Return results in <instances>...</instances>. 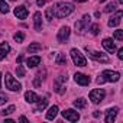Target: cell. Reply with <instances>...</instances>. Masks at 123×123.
Masks as SVG:
<instances>
[{
	"mask_svg": "<svg viewBox=\"0 0 123 123\" xmlns=\"http://www.w3.org/2000/svg\"><path fill=\"white\" fill-rule=\"evenodd\" d=\"M117 111H119L117 107L107 109V110H106V123H113L114 119H116V116H117Z\"/></svg>",
	"mask_w": 123,
	"mask_h": 123,
	"instance_id": "12",
	"label": "cell"
},
{
	"mask_svg": "<svg viewBox=\"0 0 123 123\" xmlns=\"http://www.w3.org/2000/svg\"><path fill=\"white\" fill-rule=\"evenodd\" d=\"M45 18H46V20H52L54 19V10H52V7H48L46 9V12H45Z\"/></svg>",
	"mask_w": 123,
	"mask_h": 123,
	"instance_id": "26",
	"label": "cell"
},
{
	"mask_svg": "<svg viewBox=\"0 0 123 123\" xmlns=\"http://www.w3.org/2000/svg\"><path fill=\"white\" fill-rule=\"evenodd\" d=\"M122 18H123V12H122V10H117V12H116V13L110 18V20H109V26H110V28L117 26V25L120 23Z\"/></svg>",
	"mask_w": 123,
	"mask_h": 123,
	"instance_id": "10",
	"label": "cell"
},
{
	"mask_svg": "<svg viewBox=\"0 0 123 123\" xmlns=\"http://www.w3.org/2000/svg\"><path fill=\"white\" fill-rule=\"evenodd\" d=\"M90 16L88 15H84L83 16V19L81 20H78V22H75V32H78V33H83L87 28H88V25H90Z\"/></svg>",
	"mask_w": 123,
	"mask_h": 123,
	"instance_id": "7",
	"label": "cell"
},
{
	"mask_svg": "<svg viewBox=\"0 0 123 123\" xmlns=\"http://www.w3.org/2000/svg\"><path fill=\"white\" fill-rule=\"evenodd\" d=\"M19 120H20V122H25V123H28V119H26L25 116H22V117H19Z\"/></svg>",
	"mask_w": 123,
	"mask_h": 123,
	"instance_id": "39",
	"label": "cell"
},
{
	"mask_svg": "<svg viewBox=\"0 0 123 123\" xmlns=\"http://www.w3.org/2000/svg\"><path fill=\"white\" fill-rule=\"evenodd\" d=\"M55 62H56V65H67V56H65V54H58Z\"/></svg>",
	"mask_w": 123,
	"mask_h": 123,
	"instance_id": "21",
	"label": "cell"
},
{
	"mask_svg": "<svg viewBox=\"0 0 123 123\" xmlns=\"http://www.w3.org/2000/svg\"><path fill=\"white\" fill-rule=\"evenodd\" d=\"M103 46H104V49H106L107 52H110V54H113V52L116 51V45H114V42H113L110 38H106V39L103 41Z\"/></svg>",
	"mask_w": 123,
	"mask_h": 123,
	"instance_id": "13",
	"label": "cell"
},
{
	"mask_svg": "<svg viewBox=\"0 0 123 123\" xmlns=\"http://www.w3.org/2000/svg\"><path fill=\"white\" fill-rule=\"evenodd\" d=\"M54 10V16L56 18H65L68 15H71L74 12V6L71 3H65V2H61V3H56L55 7H52Z\"/></svg>",
	"mask_w": 123,
	"mask_h": 123,
	"instance_id": "1",
	"label": "cell"
},
{
	"mask_svg": "<svg viewBox=\"0 0 123 123\" xmlns=\"http://www.w3.org/2000/svg\"><path fill=\"white\" fill-rule=\"evenodd\" d=\"M74 106H75L77 109H84V107L87 106V100H86V98H83V97H80V98L74 100Z\"/></svg>",
	"mask_w": 123,
	"mask_h": 123,
	"instance_id": "22",
	"label": "cell"
},
{
	"mask_svg": "<svg viewBox=\"0 0 123 123\" xmlns=\"http://www.w3.org/2000/svg\"><path fill=\"white\" fill-rule=\"evenodd\" d=\"M33 86H35V87H39V86H41V78H36V80L33 81Z\"/></svg>",
	"mask_w": 123,
	"mask_h": 123,
	"instance_id": "37",
	"label": "cell"
},
{
	"mask_svg": "<svg viewBox=\"0 0 123 123\" xmlns=\"http://www.w3.org/2000/svg\"><path fill=\"white\" fill-rule=\"evenodd\" d=\"M13 38H15V41H16V42H22V41L25 39V35H23L22 32H18V33H15V36H13Z\"/></svg>",
	"mask_w": 123,
	"mask_h": 123,
	"instance_id": "29",
	"label": "cell"
},
{
	"mask_svg": "<svg viewBox=\"0 0 123 123\" xmlns=\"http://www.w3.org/2000/svg\"><path fill=\"white\" fill-rule=\"evenodd\" d=\"M86 51H87V54L93 58V59H96V61H100V62H109V56L106 55V54H103V52H98V51H94V49H91V48H86Z\"/></svg>",
	"mask_w": 123,
	"mask_h": 123,
	"instance_id": "5",
	"label": "cell"
},
{
	"mask_svg": "<svg viewBox=\"0 0 123 123\" xmlns=\"http://www.w3.org/2000/svg\"><path fill=\"white\" fill-rule=\"evenodd\" d=\"M12 2H16V0H12Z\"/></svg>",
	"mask_w": 123,
	"mask_h": 123,
	"instance_id": "45",
	"label": "cell"
},
{
	"mask_svg": "<svg viewBox=\"0 0 123 123\" xmlns=\"http://www.w3.org/2000/svg\"><path fill=\"white\" fill-rule=\"evenodd\" d=\"M5 81H6V87L9 88V90H12V91H20L22 90V84L19 83V81H16L13 77H12V74H6L5 75Z\"/></svg>",
	"mask_w": 123,
	"mask_h": 123,
	"instance_id": "3",
	"label": "cell"
},
{
	"mask_svg": "<svg viewBox=\"0 0 123 123\" xmlns=\"http://www.w3.org/2000/svg\"><path fill=\"white\" fill-rule=\"evenodd\" d=\"M100 114H101V113H100V111H94V113H93V116H94V117H98V116H100Z\"/></svg>",
	"mask_w": 123,
	"mask_h": 123,
	"instance_id": "40",
	"label": "cell"
},
{
	"mask_svg": "<svg viewBox=\"0 0 123 123\" xmlns=\"http://www.w3.org/2000/svg\"><path fill=\"white\" fill-rule=\"evenodd\" d=\"M114 38H116L117 41H123V31L117 29V31L114 32Z\"/></svg>",
	"mask_w": 123,
	"mask_h": 123,
	"instance_id": "30",
	"label": "cell"
},
{
	"mask_svg": "<svg viewBox=\"0 0 123 123\" xmlns=\"http://www.w3.org/2000/svg\"><path fill=\"white\" fill-rule=\"evenodd\" d=\"M70 33H71V31H70V28H68V26L61 28V29H59V32H58V36H56L58 42H65V41L70 38Z\"/></svg>",
	"mask_w": 123,
	"mask_h": 123,
	"instance_id": "9",
	"label": "cell"
},
{
	"mask_svg": "<svg viewBox=\"0 0 123 123\" xmlns=\"http://www.w3.org/2000/svg\"><path fill=\"white\" fill-rule=\"evenodd\" d=\"M15 16L19 19H26L28 18V9L25 6H19L15 9Z\"/></svg>",
	"mask_w": 123,
	"mask_h": 123,
	"instance_id": "14",
	"label": "cell"
},
{
	"mask_svg": "<svg viewBox=\"0 0 123 123\" xmlns=\"http://www.w3.org/2000/svg\"><path fill=\"white\" fill-rule=\"evenodd\" d=\"M54 90H55L58 94H62V93H64V88H62V86H61L59 81H55V83H54Z\"/></svg>",
	"mask_w": 123,
	"mask_h": 123,
	"instance_id": "25",
	"label": "cell"
},
{
	"mask_svg": "<svg viewBox=\"0 0 123 123\" xmlns=\"http://www.w3.org/2000/svg\"><path fill=\"white\" fill-rule=\"evenodd\" d=\"M117 58H119V59H123V48L119 49V52H117Z\"/></svg>",
	"mask_w": 123,
	"mask_h": 123,
	"instance_id": "35",
	"label": "cell"
},
{
	"mask_svg": "<svg viewBox=\"0 0 123 123\" xmlns=\"http://www.w3.org/2000/svg\"><path fill=\"white\" fill-rule=\"evenodd\" d=\"M62 117H64L65 120H70V122H77V120L80 119V114H78L75 110L68 109V110H64V111H62Z\"/></svg>",
	"mask_w": 123,
	"mask_h": 123,
	"instance_id": "8",
	"label": "cell"
},
{
	"mask_svg": "<svg viewBox=\"0 0 123 123\" xmlns=\"http://www.w3.org/2000/svg\"><path fill=\"white\" fill-rule=\"evenodd\" d=\"M114 10H116V3H110V5H107L106 9H104L106 13H110V12H114Z\"/></svg>",
	"mask_w": 123,
	"mask_h": 123,
	"instance_id": "28",
	"label": "cell"
},
{
	"mask_svg": "<svg viewBox=\"0 0 123 123\" xmlns=\"http://www.w3.org/2000/svg\"><path fill=\"white\" fill-rule=\"evenodd\" d=\"M104 96H106V91H104L103 88H96V90H91V91H90V100H91L94 104L101 103L103 98H104Z\"/></svg>",
	"mask_w": 123,
	"mask_h": 123,
	"instance_id": "6",
	"label": "cell"
},
{
	"mask_svg": "<svg viewBox=\"0 0 123 123\" xmlns=\"http://www.w3.org/2000/svg\"><path fill=\"white\" fill-rule=\"evenodd\" d=\"M98 32H100V26H98L97 23H94V25L91 26V33H93V35H98Z\"/></svg>",
	"mask_w": 123,
	"mask_h": 123,
	"instance_id": "32",
	"label": "cell"
},
{
	"mask_svg": "<svg viewBox=\"0 0 123 123\" xmlns=\"http://www.w3.org/2000/svg\"><path fill=\"white\" fill-rule=\"evenodd\" d=\"M45 2H46V0H36V5H38V6H41V7H42V6H43V5H45Z\"/></svg>",
	"mask_w": 123,
	"mask_h": 123,
	"instance_id": "36",
	"label": "cell"
},
{
	"mask_svg": "<svg viewBox=\"0 0 123 123\" xmlns=\"http://www.w3.org/2000/svg\"><path fill=\"white\" fill-rule=\"evenodd\" d=\"M6 101H7V96H6V94H3V93H0V106L5 104Z\"/></svg>",
	"mask_w": 123,
	"mask_h": 123,
	"instance_id": "33",
	"label": "cell"
},
{
	"mask_svg": "<svg viewBox=\"0 0 123 123\" xmlns=\"http://www.w3.org/2000/svg\"><path fill=\"white\" fill-rule=\"evenodd\" d=\"M33 23H35V31H42V15L39 12H36L33 15Z\"/></svg>",
	"mask_w": 123,
	"mask_h": 123,
	"instance_id": "15",
	"label": "cell"
},
{
	"mask_svg": "<svg viewBox=\"0 0 123 123\" xmlns=\"http://www.w3.org/2000/svg\"><path fill=\"white\" fill-rule=\"evenodd\" d=\"M120 80V74L117 71H111V70H104L101 73V75L97 78V84H103V83H116Z\"/></svg>",
	"mask_w": 123,
	"mask_h": 123,
	"instance_id": "2",
	"label": "cell"
},
{
	"mask_svg": "<svg viewBox=\"0 0 123 123\" xmlns=\"http://www.w3.org/2000/svg\"><path fill=\"white\" fill-rule=\"evenodd\" d=\"M74 80H75V83L80 84V86H88V84H90V77L86 75V74H81V73H77V74L74 75Z\"/></svg>",
	"mask_w": 123,
	"mask_h": 123,
	"instance_id": "11",
	"label": "cell"
},
{
	"mask_svg": "<svg viewBox=\"0 0 123 123\" xmlns=\"http://www.w3.org/2000/svg\"><path fill=\"white\" fill-rule=\"evenodd\" d=\"M56 114H58V106H51L49 110H48V113H46V119L52 120V119L56 117Z\"/></svg>",
	"mask_w": 123,
	"mask_h": 123,
	"instance_id": "20",
	"label": "cell"
},
{
	"mask_svg": "<svg viewBox=\"0 0 123 123\" xmlns=\"http://www.w3.org/2000/svg\"><path fill=\"white\" fill-rule=\"evenodd\" d=\"M0 87H2V73H0Z\"/></svg>",
	"mask_w": 123,
	"mask_h": 123,
	"instance_id": "43",
	"label": "cell"
},
{
	"mask_svg": "<svg viewBox=\"0 0 123 123\" xmlns=\"http://www.w3.org/2000/svg\"><path fill=\"white\" fill-rule=\"evenodd\" d=\"M9 51H10V46H9L7 42H2V43H0V61L7 56Z\"/></svg>",
	"mask_w": 123,
	"mask_h": 123,
	"instance_id": "16",
	"label": "cell"
},
{
	"mask_svg": "<svg viewBox=\"0 0 123 123\" xmlns=\"http://www.w3.org/2000/svg\"><path fill=\"white\" fill-rule=\"evenodd\" d=\"M5 123H15V122H13L12 119H6V120H5Z\"/></svg>",
	"mask_w": 123,
	"mask_h": 123,
	"instance_id": "41",
	"label": "cell"
},
{
	"mask_svg": "<svg viewBox=\"0 0 123 123\" xmlns=\"http://www.w3.org/2000/svg\"><path fill=\"white\" fill-rule=\"evenodd\" d=\"M39 64H41V56H38V55L31 56V58L26 59V65H28L29 68H33V67H36V65H39Z\"/></svg>",
	"mask_w": 123,
	"mask_h": 123,
	"instance_id": "17",
	"label": "cell"
},
{
	"mask_svg": "<svg viewBox=\"0 0 123 123\" xmlns=\"http://www.w3.org/2000/svg\"><path fill=\"white\" fill-rule=\"evenodd\" d=\"M25 100L28 103H36L39 100V96L36 93H33V91H26L25 93Z\"/></svg>",
	"mask_w": 123,
	"mask_h": 123,
	"instance_id": "18",
	"label": "cell"
},
{
	"mask_svg": "<svg viewBox=\"0 0 123 123\" xmlns=\"http://www.w3.org/2000/svg\"><path fill=\"white\" fill-rule=\"evenodd\" d=\"M13 111H15V106L12 104V106H9L7 109L2 110V114H3V116H7V114H10V113H13Z\"/></svg>",
	"mask_w": 123,
	"mask_h": 123,
	"instance_id": "27",
	"label": "cell"
},
{
	"mask_svg": "<svg viewBox=\"0 0 123 123\" xmlns=\"http://www.w3.org/2000/svg\"><path fill=\"white\" fill-rule=\"evenodd\" d=\"M16 74H18L19 77H25V68H23L20 64H19V67L16 68Z\"/></svg>",
	"mask_w": 123,
	"mask_h": 123,
	"instance_id": "31",
	"label": "cell"
},
{
	"mask_svg": "<svg viewBox=\"0 0 123 123\" xmlns=\"http://www.w3.org/2000/svg\"><path fill=\"white\" fill-rule=\"evenodd\" d=\"M9 6H7V3L5 2V0H0V12H2L3 15H6V13H9Z\"/></svg>",
	"mask_w": 123,
	"mask_h": 123,
	"instance_id": "24",
	"label": "cell"
},
{
	"mask_svg": "<svg viewBox=\"0 0 123 123\" xmlns=\"http://www.w3.org/2000/svg\"><path fill=\"white\" fill-rule=\"evenodd\" d=\"M67 80H68V77L62 74V75H59V77H58V80H56V81H59V83H67Z\"/></svg>",
	"mask_w": 123,
	"mask_h": 123,
	"instance_id": "34",
	"label": "cell"
},
{
	"mask_svg": "<svg viewBox=\"0 0 123 123\" xmlns=\"http://www.w3.org/2000/svg\"><path fill=\"white\" fill-rule=\"evenodd\" d=\"M71 58L74 61V64L78 65V67H86L87 65V59L84 58V55L78 51V49H71Z\"/></svg>",
	"mask_w": 123,
	"mask_h": 123,
	"instance_id": "4",
	"label": "cell"
},
{
	"mask_svg": "<svg viewBox=\"0 0 123 123\" xmlns=\"http://www.w3.org/2000/svg\"><path fill=\"white\" fill-rule=\"evenodd\" d=\"M16 61H18V64H20L22 61H23V55H19V56L16 58Z\"/></svg>",
	"mask_w": 123,
	"mask_h": 123,
	"instance_id": "38",
	"label": "cell"
},
{
	"mask_svg": "<svg viewBox=\"0 0 123 123\" xmlns=\"http://www.w3.org/2000/svg\"><path fill=\"white\" fill-rule=\"evenodd\" d=\"M41 48H42V45H41V43H38V42H33V43H31V45L28 46V52H29V54H33V52L39 51Z\"/></svg>",
	"mask_w": 123,
	"mask_h": 123,
	"instance_id": "23",
	"label": "cell"
},
{
	"mask_svg": "<svg viewBox=\"0 0 123 123\" xmlns=\"http://www.w3.org/2000/svg\"><path fill=\"white\" fill-rule=\"evenodd\" d=\"M100 2H104V0H100Z\"/></svg>",
	"mask_w": 123,
	"mask_h": 123,
	"instance_id": "44",
	"label": "cell"
},
{
	"mask_svg": "<svg viewBox=\"0 0 123 123\" xmlns=\"http://www.w3.org/2000/svg\"><path fill=\"white\" fill-rule=\"evenodd\" d=\"M74 2H78V3H84V2H87V0H74Z\"/></svg>",
	"mask_w": 123,
	"mask_h": 123,
	"instance_id": "42",
	"label": "cell"
},
{
	"mask_svg": "<svg viewBox=\"0 0 123 123\" xmlns=\"http://www.w3.org/2000/svg\"><path fill=\"white\" fill-rule=\"evenodd\" d=\"M46 106H48V100L39 97V100L36 101V106H35V111H41V110H43Z\"/></svg>",
	"mask_w": 123,
	"mask_h": 123,
	"instance_id": "19",
	"label": "cell"
}]
</instances>
